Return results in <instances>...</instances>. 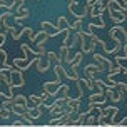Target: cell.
Instances as JSON below:
<instances>
[{
	"label": "cell",
	"mask_w": 127,
	"mask_h": 127,
	"mask_svg": "<svg viewBox=\"0 0 127 127\" xmlns=\"http://www.w3.org/2000/svg\"><path fill=\"white\" fill-rule=\"evenodd\" d=\"M84 126H97V117L92 114H89L85 117V121H84Z\"/></svg>",
	"instance_id": "24"
},
{
	"label": "cell",
	"mask_w": 127,
	"mask_h": 127,
	"mask_svg": "<svg viewBox=\"0 0 127 127\" xmlns=\"http://www.w3.org/2000/svg\"><path fill=\"white\" fill-rule=\"evenodd\" d=\"M27 107L29 105H25V104H19V102H15V104H12V114H15L17 117H20L22 114H25L27 112Z\"/></svg>",
	"instance_id": "14"
},
{
	"label": "cell",
	"mask_w": 127,
	"mask_h": 127,
	"mask_svg": "<svg viewBox=\"0 0 127 127\" xmlns=\"http://www.w3.org/2000/svg\"><path fill=\"white\" fill-rule=\"evenodd\" d=\"M52 62L47 59V55H37V59H35V67H37V72H40V74H45L47 70L50 69Z\"/></svg>",
	"instance_id": "5"
},
{
	"label": "cell",
	"mask_w": 127,
	"mask_h": 127,
	"mask_svg": "<svg viewBox=\"0 0 127 127\" xmlns=\"http://www.w3.org/2000/svg\"><path fill=\"white\" fill-rule=\"evenodd\" d=\"M49 38H50V37H49L44 30H40V32H37V33H33V37L30 38V42H32V44H37L38 40H49Z\"/></svg>",
	"instance_id": "19"
},
{
	"label": "cell",
	"mask_w": 127,
	"mask_h": 127,
	"mask_svg": "<svg viewBox=\"0 0 127 127\" xmlns=\"http://www.w3.org/2000/svg\"><path fill=\"white\" fill-rule=\"evenodd\" d=\"M60 85H62V79H55V80H49V82H45L44 85H42V89L47 90L49 94H50V97H55L59 92V89H60Z\"/></svg>",
	"instance_id": "3"
},
{
	"label": "cell",
	"mask_w": 127,
	"mask_h": 127,
	"mask_svg": "<svg viewBox=\"0 0 127 127\" xmlns=\"http://www.w3.org/2000/svg\"><path fill=\"white\" fill-rule=\"evenodd\" d=\"M82 82L85 84V87H87L89 90H94V89H95V84H94V80H90V79H87V77H85V79H82Z\"/></svg>",
	"instance_id": "25"
},
{
	"label": "cell",
	"mask_w": 127,
	"mask_h": 127,
	"mask_svg": "<svg viewBox=\"0 0 127 127\" xmlns=\"http://www.w3.org/2000/svg\"><path fill=\"white\" fill-rule=\"evenodd\" d=\"M64 77L69 79V80H74V82H77V80L80 79L79 74H77V69H72V67H70V69H65V67H64Z\"/></svg>",
	"instance_id": "16"
},
{
	"label": "cell",
	"mask_w": 127,
	"mask_h": 127,
	"mask_svg": "<svg viewBox=\"0 0 127 127\" xmlns=\"http://www.w3.org/2000/svg\"><path fill=\"white\" fill-rule=\"evenodd\" d=\"M49 97H50V94H49L47 90L42 89V94H40V99H42V102H47V100H49Z\"/></svg>",
	"instance_id": "30"
},
{
	"label": "cell",
	"mask_w": 127,
	"mask_h": 127,
	"mask_svg": "<svg viewBox=\"0 0 127 127\" xmlns=\"http://www.w3.org/2000/svg\"><path fill=\"white\" fill-rule=\"evenodd\" d=\"M35 59H37V57H32V59L15 57V59H13V62H12V65H13V67H17V69H20V70H27V69H30L32 64H35Z\"/></svg>",
	"instance_id": "4"
},
{
	"label": "cell",
	"mask_w": 127,
	"mask_h": 127,
	"mask_svg": "<svg viewBox=\"0 0 127 127\" xmlns=\"http://www.w3.org/2000/svg\"><path fill=\"white\" fill-rule=\"evenodd\" d=\"M8 77H10V87H24L25 85V79H24V70L13 67L10 72H8Z\"/></svg>",
	"instance_id": "2"
},
{
	"label": "cell",
	"mask_w": 127,
	"mask_h": 127,
	"mask_svg": "<svg viewBox=\"0 0 127 127\" xmlns=\"http://www.w3.org/2000/svg\"><path fill=\"white\" fill-rule=\"evenodd\" d=\"M77 32H79V37H80L79 42H80V50L84 52V55H85V54H92L97 44L92 42V38H90V32L89 30L84 32L82 29H80V30H77Z\"/></svg>",
	"instance_id": "1"
},
{
	"label": "cell",
	"mask_w": 127,
	"mask_h": 127,
	"mask_svg": "<svg viewBox=\"0 0 127 127\" xmlns=\"http://www.w3.org/2000/svg\"><path fill=\"white\" fill-rule=\"evenodd\" d=\"M80 29H82V19H77L75 20V24H74V25H72V30H80Z\"/></svg>",
	"instance_id": "28"
},
{
	"label": "cell",
	"mask_w": 127,
	"mask_h": 127,
	"mask_svg": "<svg viewBox=\"0 0 127 127\" xmlns=\"http://www.w3.org/2000/svg\"><path fill=\"white\" fill-rule=\"evenodd\" d=\"M10 114H12V109L10 107H0V119H2V121L8 119Z\"/></svg>",
	"instance_id": "23"
},
{
	"label": "cell",
	"mask_w": 127,
	"mask_h": 127,
	"mask_svg": "<svg viewBox=\"0 0 127 127\" xmlns=\"http://www.w3.org/2000/svg\"><path fill=\"white\" fill-rule=\"evenodd\" d=\"M40 27H42V30H44L45 33L49 35V37H57L59 33L62 32L60 29H59V27L52 25L50 22H47V20H42V22H40Z\"/></svg>",
	"instance_id": "7"
},
{
	"label": "cell",
	"mask_w": 127,
	"mask_h": 127,
	"mask_svg": "<svg viewBox=\"0 0 127 127\" xmlns=\"http://www.w3.org/2000/svg\"><path fill=\"white\" fill-rule=\"evenodd\" d=\"M0 8L13 10V8H15V0H0Z\"/></svg>",
	"instance_id": "21"
},
{
	"label": "cell",
	"mask_w": 127,
	"mask_h": 127,
	"mask_svg": "<svg viewBox=\"0 0 127 127\" xmlns=\"http://www.w3.org/2000/svg\"><path fill=\"white\" fill-rule=\"evenodd\" d=\"M65 110H67V107L62 105V104H59V102H54V104H50V107H49V112H50L52 117H59V115L65 114Z\"/></svg>",
	"instance_id": "12"
},
{
	"label": "cell",
	"mask_w": 127,
	"mask_h": 127,
	"mask_svg": "<svg viewBox=\"0 0 127 127\" xmlns=\"http://www.w3.org/2000/svg\"><path fill=\"white\" fill-rule=\"evenodd\" d=\"M109 12V17H110V20L114 22V24H124L126 22V13L127 12H122V10H114V8H107Z\"/></svg>",
	"instance_id": "8"
},
{
	"label": "cell",
	"mask_w": 127,
	"mask_h": 127,
	"mask_svg": "<svg viewBox=\"0 0 127 127\" xmlns=\"http://www.w3.org/2000/svg\"><path fill=\"white\" fill-rule=\"evenodd\" d=\"M89 102H92V104H95V105H104V104L107 102V97H105L104 92L97 90V92H94V94L89 95Z\"/></svg>",
	"instance_id": "11"
},
{
	"label": "cell",
	"mask_w": 127,
	"mask_h": 127,
	"mask_svg": "<svg viewBox=\"0 0 127 127\" xmlns=\"http://www.w3.org/2000/svg\"><path fill=\"white\" fill-rule=\"evenodd\" d=\"M65 107L70 109V110H79V109H80V99H79V97H75V99H72V97H67Z\"/></svg>",
	"instance_id": "15"
},
{
	"label": "cell",
	"mask_w": 127,
	"mask_h": 127,
	"mask_svg": "<svg viewBox=\"0 0 127 127\" xmlns=\"http://www.w3.org/2000/svg\"><path fill=\"white\" fill-rule=\"evenodd\" d=\"M82 59H84V52H82V50L77 52L75 55L72 57V60H70V65H69V67H72V69H77V67L80 65V62H82Z\"/></svg>",
	"instance_id": "18"
},
{
	"label": "cell",
	"mask_w": 127,
	"mask_h": 127,
	"mask_svg": "<svg viewBox=\"0 0 127 127\" xmlns=\"http://www.w3.org/2000/svg\"><path fill=\"white\" fill-rule=\"evenodd\" d=\"M27 99H29V105H40V104H42V99H40V95L32 94V95H29Z\"/></svg>",
	"instance_id": "22"
},
{
	"label": "cell",
	"mask_w": 127,
	"mask_h": 127,
	"mask_svg": "<svg viewBox=\"0 0 127 127\" xmlns=\"http://www.w3.org/2000/svg\"><path fill=\"white\" fill-rule=\"evenodd\" d=\"M119 126H127V117H124V119L119 122Z\"/></svg>",
	"instance_id": "32"
},
{
	"label": "cell",
	"mask_w": 127,
	"mask_h": 127,
	"mask_svg": "<svg viewBox=\"0 0 127 127\" xmlns=\"http://www.w3.org/2000/svg\"><path fill=\"white\" fill-rule=\"evenodd\" d=\"M13 17V10H5V12H2V15H0V24H2V27L5 29L7 32H10V29H12V24H10V19Z\"/></svg>",
	"instance_id": "10"
},
{
	"label": "cell",
	"mask_w": 127,
	"mask_h": 127,
	"mask_svg": "<svg viewBox=\"0 0 127 127\" xmlns=\"http://www.w3.org/2000/svg\"><path fill=\"white\" fill-rule=\"evenodd\" d=\"M57 27H59L62 32H65V30L70 27V24L67 22V19H65L64 15H59V19H57Z\"/></svg>",
	"instance_id": "20"
},
{
	"label": "cell",
	"mask_w": 127,
	"mask_h": 127,
	"mask_svg": "<svg viewBox=\"0 0 127 127\" xmlns=\"http://www.w3.org/2000/svg\"><path fill=\"white\" fill-rule=\"evenodd\" d=\"M7 62V52L3 50V47H0V65H3Z\"/></svg>",
	"instance_id": "26"
},
{
	"label": "cell",
	"mask_w": 127,
	"mask_h": 127,
	"mask_svg": "<svg viewBox=\"0 0 127 127\" xmlns=\"http://www.w3.org/2000/svg\"><path fill=\"white\" fill-rule=\"evenodd\" d=\"M27 115L35 121V119H38V117L42 115V112H40V109H38L37 105H29V107H27Z\"/></svg>",
	"instance_id": "17"
},
{
	"label": "cell",
	"mask_w": 127,
	"mask_h": 127,
	"mask_svg": "<svg viewBox=\"0 0 127 127\" xmlns=\"http://www.w3.org/2000/svg\"><path fill=\"white\" fill-rule=\"evenodd\" d=\"M10 126H13V127H22V126H27V124L24 122V119H20V117H19V119H15Z\"/></svg>",
	"instance_id": "27"
},
{
	"label": "cell",
	"mask_w": 127,
	"mask_h": 127,
	"mask_svg": "<svg viewBox=\"0 0 127 127\" xmlns=\"http://www.w3.org/2000/svg\"><path fill=\"white\" fill-rule=\"evenodd\" d=\"M13 69V65H12V64H3V65H0V70H3V72H10V70H12Z\"/></svg>",
	"instance_id": "29"
},
{
	"label": "cell",
	"mask_w": 127,
	"mask_h": 127,
	"mask_svg": "<svg viewBox=\"0 0 127 127\" xmlns=\"http://www.w3.org/2000/svg\"><path fill=\"white\" fill-rule=\"evenodd\" d=\"M59 55L62 57V62L65 64V65H70V60H72V57H70V49L67 47V45H62V47H60Z\"/></svg>",
	"instance_id": "13"
},
{
	"label": "cell",
	"mask_w": 127,
	"mask_h": 127,
	"mask_svg": "<svg viewBox=\"0 0 127 127\" xmlns=\"http://www.w3.org/2000/svg\"><path fill=\"white\" fill-rule=\"evenodd\" d=\"M5 40H7V37H5V30L2 32V29H0V47H3Z\"/></svg>",
	"instance_id": "31"
},
{
	"label": "cell",
	"mask_w": 127,
	"mask_h": 127,
	"mask_svg": "<svg viewBox=\"0 0 127 127\" xmlns=\"http://www.w3.org/2000/svg\"><path fill=\"white\" fill-rule=\"evenodd\" d=\"M92 59H94L95 62L99 64V65H100L102 67V70H110L112 69V62H110V60H109L107 57H104V55H102V54H97V52H92Z\"/></svg>",
	"instance_id": "6"
},
{
	"label": "cell",
	"mask_w": 127,
	"mask_h": 127,
	"mask_svg": "<svg viewBox=\"0 0 127 127\" xmlns=\"http://www.w3.org/2000/svg\"><path fill=\"white\" fill-rule=\"evenodd\" d=\"M0 29H2V24H0Z\"/></svg>",
	"instance_id": "33"
},
{
	"label": "cell",
	"mask_w": 127,
	"mask_h": 127,
	"mask_svg": "<svg viewBox=\"0 0 127 127\" xmlns=\"http://www.w3.org/2000/svg\"><path fill=\"white\" fill-rule=\"evenodd\" d=\"M85 75H87V79H90V80H94L95 77H97V74L99 72H104L102 70V67L99 65V64L95 62V64H89V65H85Z\"/></svg>",
	"instance_id": "9"
}]
</instances>
